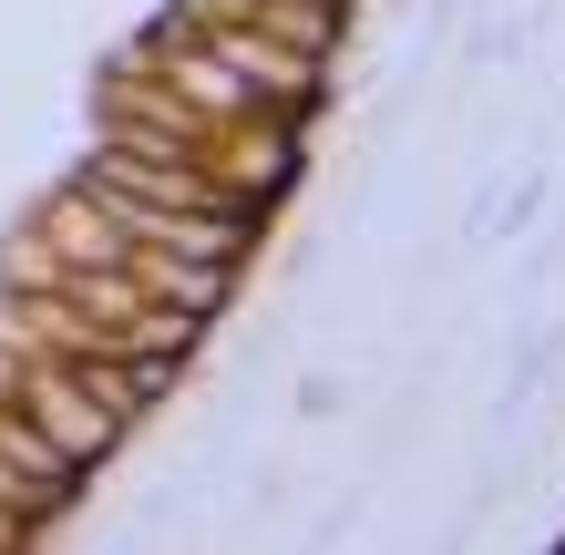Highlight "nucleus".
Instances as JSON below:
<instances>
[{"mask_svg": "<svg viewBox=\"0 0 565 555\" xmlns=\"http://www.w3.org/2000/svg\"><path fill=\"white\" fill-rule=\"evenodd\" d=\"M31 421H42V433H52L62 452H73V463H83V452H104V442H114V412L93 402L83 381H52V371L31 381Z\"/></svg>", "mask_w": 565, "mask_h": 555, "instance_id": "1", "label": "nucleus"}]
</instances>
